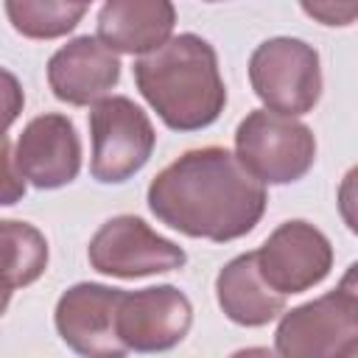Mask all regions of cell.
I'll use <instances>...</instances> for the list:
<instances>
[{"label": "cell", "mask_w": 358, "mask_h": 358, "mask_svg": "<svg viewBox=\"0 0 358 358\" xmlns=\"http://www.w3.org/2000/svg\"><path fill=\"white\" fill-rule=\"evenodd\" d=\"M148 210L187 238L227 243L249 235L266 213V187L224 145L185 151L148 185Z\"/></svg>", "instance_id": "1"}, {"label": "cell", "mask_w": 358, "mask_h": 358, "mask_svg": "<svg viewBox=\"0 0 358 358\" xmlns=\"http://www.w3.org/2000/svg\"><path fill=\"white\" fill-rule=\"evenodd\" d=\"M131 70L140 95L173 131L207 129L227 106L215 48L199 34L171 36L137 56Z\"/></svg>", "instance_id": "2"}, {"label": "cell", "mask_w": 358, "mask_h": 358, "mask_svg": "<svg viewBox=\"0 0 358 358\" xmlns=\"http://www.w3.org/2000/svg\"><path fill=\"white\" fill-rule=\"evenodd\" d=\"M274 350L285 358H352L358 352L355 263L333 291L282 313Z\"/></svg>", "instance_id": "3"}, {"label": "cell", "mask_w": 358, "mask_h": 358, "mask_svg": "<svg viewBox=\"0 0 358 358\" xmlns=\"http://www.w3.org/2000/svg\"><path fill=\"white\" fill-rule=\"evenodd\" d=\"M235 157L263 185H291L313 168L316 137L291 115L255 109L235 129Z\"/></svg>", "instance_id": "4"}, {"label": "cell", "mask_w": 358, "mask_h": 358, "mask_svg": "<svg viewBox=\"0 0 358 358\" xmlns=\"http://www.w3.org/2000/svg\"><path fill=\"white\" fill-rule=\"evenodd\" d=\"M90 173L101 185L131 179L154 154L157 131L148 115L126 95H106L90 109Z\"/></svg>", "instance_id": "5"}, {"label": "cell", "mask_w": 358, "mask_h": 358, "mask_svg": "<svg viewBox=\"0 0 358 358\" xmlns=\"http://www.w3.org/2000/svg\"><path fill=\"white\" fill-rule=\"evenodd\" d=\"M249 81L266 109L291 117L305 115L322 98L319 53L296 36L266 39L252 50Z\"/></svg>", "instance_id": "6"}, {"label": "cell", "mask_w": 358, "mask_h": 358, "mask_svg": "<svg viewBox=\"0 0 358 358\" xmlns=\"http://www.w3.org/2000/svg\"><path fill=\"white\" fill-rule=\"evenodd\" d=\"M87 257L95 271L120 280L165 274L187 263L179 243L162 238L137 215H115L103 221L87 246Z\"/></svg>", "instance_id": "7"}, {"label": "cell", "mask_w": 358, "mask_h": 358, "mask_svg": "<svg viewBox=\"0 0 358 358\" xmlns=\"http://www.w3.org/2000/svg\"><path fill=\"white\" fill-rule=\"evenodd\" d=\"M255 260L266 285L288 296L319 285L330 274L333 246L319 227L291 218L266 238V243L255 252Z\"/></svg>", "instance_id": "8"}, {"label": "cell", "mask_w": 358, "mask_h": 358, "mask_svg": "<svg viewBox=\"0 0 358 358\" xmlns=\"http://www.w3.org/2000/svg\"><path fill=\"white\" fill-rule=\"evenodd\" d=\"M193 324V305L176 285L123 291L115 330L126 350L165 352L176 347Z\"/></svg>", "instance_id": "9"}, {"label": "cell", "mask_w": 358, "mask_h": 358, "mask_svg": "<svg viewBox=\"0 0 358 358\" xmlns=\"http://www.w3.org/2000/svg\"><path fill=\"white\" fill-rule=\"evenodd\" d=\"M123 288L103 282H76L70 285L53 310L56 330L62 341L78 355L90 358H120L129 350L117 338L115 316Z\"/></svg>", "instance_id": "10"}, {"label": "cell", "mask_w": 358, "mask_h": 358, "mask_svg": "<svg viewBox=\"0 0 358 358\" xmlns=\"http://www.w3.org/2000/svg\"><path fill=\"white\" fill-rule=\"evenodd\" d=\"M22 179L39 190H56L70 185L81 171V140L67 115L45 112L34 117L14 151Z\"/></svg>", "instance_id": "11"}, {"label": "cell", "mask_w": 358, "mask_h": 358, "mask_svg": "<svg viewBox=\"0 0 358 358\" xmlns=\"http://www.w3.org/2000/svg\"><path fill=\"white\" fill-rule=\"evenodd\" d=\"M120 81V59L98 36H76L48 62L53 95L70 106H90L112 92Z\"/></svg>", "instance_id": "12"}, {"label": "cell", "mask_w": 358, "mask_h": 358, "mask_svg": "<svg viewBox=\"0 0 358 358\" xmlns=\"http://www.w3.org/2000/svg\"><path fill=\"white\" fill-rule=\"evenodd\" d=\"M173 0H106L98 11V39L115 53L143 56L171 39Z\"/></svg>", "instance_id": "13"}, {"label": "cell", "mask_w": 358, "mask_h": 358, "mask_svg": "<svg viewBox=\"0 0 358 358\" xmlns=\"http://www.w3.org/2000/svg\"><path fill=\"white\" fill-rule=\"evenodd\" d=\"M215 296L224 316L243 327H263L285 310V294L266 285L255 252L232 257L215 277Z\"/></svg>", "instance_id": "14"}, {"label": "cell", "mask_w": 358, "mask_h": 358, "mask_svg": "<svg viewBox=\"0 0 358 358\" xmlns=\"http://www.w3.org/2000/svg\"><path fill=\"white\" fill-rule=\"evenodd\" d=\"M48 268V241L28 224L0 218V291L14 294L36 282Z\"/></svg>", "instance_id": "15"}, {"label": "cell", "mask_w": 358, "mask_h": 358, "mask_svg": "<svg viewBox=\"0 0 358 358\" xmlns=\"http://www.w3.org/2000/svg\"><path fill=\"white\" fill-rule=\"evenodd\" d=\"M11 28L28 39H59L70 34L87 14L73 0H3Z\"/></svg>", "instance_id": "16"}, {"label": "cell", "mask_w": 358, "mask_h": 358, "mask_svg": "<svg viewBox=\"0 0 358 358\" xmlns=\"http://www.w3.org/2000/svg\"><path fill=\"white\" fill-rule=\"evenodd\" d=\"M302 11L330 28H347L358 17V0H299Z\"/></svg>", "instance_id": "17"}, {"label": "cell", "mask_w": 358, "mask_h": 358, "mask_svg": "<svg viewBox=\"0 0 358 358\" xmlns=\"http://www.w3.org/2000/svg\"><path fill=\"white\" fill-rule=\"evenodd\" d=\"M22 196H25V179L17 168L11 140L0 134V207H11L22 201Z\"/></svg>", "instance_id": "18"}, {"label": "cell", "mask_w": 358, "mask_h": 358, "mask_svg": "<svg viewBox=\"0 0 358 358\" xmlns=\"http://www.w3.org/2000/svg\"><path fill=\"white\" fill-rule=\"evenodd\" d=\"M22 106H25V92L20 78L11 70L0 67V134H6L8 126L20 117Z\"/></svg>", "instance_id": "19"}, {"label": "cell", "mask_w": 358, "mask_h": 358, "mask_svg": "<svg viewBox=\"0 0 358 358\" xmlns=\"http://www.w3.org/2000/svg\"><path fill=\"white\" fill-rule=\"evenodd\" d=\"M8 302H11V294H8V291H0V316L6 313V308H8Z\"/></svg>", "instance_id": "20"}, {"label": "cell", "mask_w": 358, "mask_h": 358, "mask_svg": "<svg viewBox=\"0 0 358 358\" xmlns=\"http://www.w3.org/2000/svg\"><path fill=\"white\" fill-rule=\"evenodd\" d=\"M73 3H81V6H90L92 0H73Z\"/></svg>", "instance_id": "21"}, {"label": "cell", "mask_w": 358, "mask_h": 358, "mask_svg": "<svg viewBox=\"0 0 358 358\" xmlns=\"http://www.w3.org/2000/svg\"><path fill=\"white\" fill-rule=\"evenodd\" d=\"M204 3H221V0H204Z\"/></svg>", "instance_id": "22"}]
</instances>
